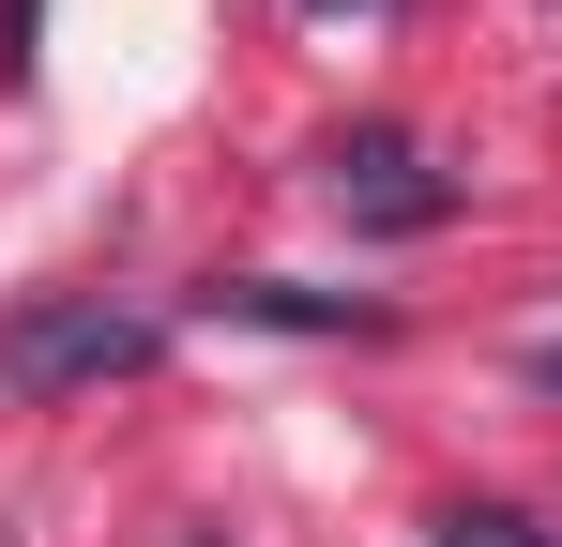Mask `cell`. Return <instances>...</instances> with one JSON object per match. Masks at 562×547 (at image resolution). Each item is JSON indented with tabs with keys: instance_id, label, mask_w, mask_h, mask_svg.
Returning a JSON list of instances; mask_svg holds the SVG:
<instances>
[{
	"instance_id": "cell-1",
	"label": "cell",
	"mask_w": 562,
	"mask_h": 547,
	"mask_svg": "<svg viewBox=\"0 0 562 547\" xmlns=\"http://www.w3.org/2000/svg\"><path fill=\"white\" fill-rule=\"evenodd\" d=\"M153 350H168V320L92 289V304H31V320L0 335V380H15V395H92V380H137Z\"/></svg>"
},
{
	"instance_id": "cell-2",
	"label": "cell",
	"mask_w": 562,
	"mask_h": 547,
	"mask_svg": "<svg viewBox=\"0 0 562 547\" xmlns=\"http://www.w3.org/2000/svg\"><path fill=\"white\" fill-rule=\"evenodd\" d=\"M319 182H335V213H366V228H441V213H457V182L426 168V153H411L395 122L335 137V153H319Z\"/></svg>"
},
{
	"instance_id": "cell-3",
	"label": "cell",
	"mask_w": 562,
	"mask_h": 547,
	"mask_svg": "<svg viewBox=\"0 0 562 547\" xmlns=\"http://www.w3.org/2000/svg\"><path fill=\"white\" fill-rule=\"evenodd\" d=\"M228 320H289V335H380V304H319V289H213Z\"/></svg>"
},
{
	"instance_id": "cell-4",
	"label": "cell",
	"mask_w": 562,
	"mask_h": 547,
	"mask_svg": "<svg viewBox=\"0 0 562 547\" xmlns=\"http://www.w3.org/2000/svg\"><path fill=\"white\" fill-rule=\"evenodd\" d=\"M441 547H548V533H532L517 502H457V517H441Z\"/></svg>"
}]
</instances>
